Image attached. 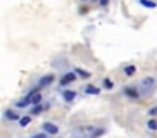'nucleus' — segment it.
Here are the masks:
<instances>
[{
  "instance_id": "obj_10",
  "label": "nucleus",
  "mask_w": 157,
  "mask_h": 138,
  "mask_svg": "<svg viewBox=\"0 0 157 138\" xmlns=\"http://www.w3.org/2000/svg\"><path fill=\"white\" fill-rule=\"evenodd\" d=\"M73 71H75V73L78 74V77H81V79H90V77H91V73L86 71V69H83V67L75 66V67H73Z\"/></svg>"
},
{
  "instance_id": "obj_12",
  "label": "nucleus",
  "mask_w": 157,
  "mask_h": 138,
  "mask_svg": "<svg viewBox=\"0 0 157 138\" xmlns=\"http://www.w3.org/2000/svg\"><path fill=\"white\" fill-rule=\"evenodd\" d=\"M32 121V114H24V116H21V120H19V125H21L22 128H25L27 125H31Z\"/></svg>"
},
{
  "instance_id": "obj_21",
  "label": "nucleus",
  "mask_w": 157,
  "mask_h": 138,
  "mask_svg": "<svg viewBox=\"0 0 157 138\" xmlns=\"http://www.w3.org/2000/svg\"><path fill=\"white\" fill-rule=\"evenodd\" d=\"M79 2H88V0H79Z\"/></svg>"
},
{
  "instance_id": "obj_14",
  "label": "nucleus",
  "mask_w": 157,
  "mask_h": 138,
  "mask_svg": "<svg viewBox=\"0 0 157 138\" xmlns=\"http://www.w3.org/2000/svg\"><path fill=\"white\" fill-rule=\"evenodd\" d=\"M41 103H42V93L37 91V93L32 96V106H34V104H41Z\"/></svg>"
},
{
  "instance_id": "obj_17",
  "label": "nucleus",
  "mask_w": 157,
  "mask_h": 138,
  "mask_svg": "<svg viewBox=\"0 0 157 138\" xmlns=\"http://www.w3.org/2000/svg\"><path fill=\"white\" fill-rule=\"evenodd\" d=\"M98 5L101 7V9H106V7L110 5V0H100V2H98Z\"/></svg>"
},
{
  "instance_id": "obj_1",
  "label": "nucleus",
  "mask_w": 157,
  "mask_h": 138,
  "mask_svg": "<svg viewBox=\"0 0 157 138\" xmlns=\"http://www.w3.org/2000/svg\"><path fill=\"white\" fill-rule=\"evenodd\" d=\"M157 88V79L152 76H145L144 79H140L139 83V89L140 93H142V96H150V94L155 91Z\"/></svg>"
},
{
  "instance_id": "obj_4",
  "label": "nucleus",
  "mask_w": 157,
  "mask_h": 138,
  "mask_svg": "<svg viewBox=\"0 0 157 138\" xmlns=\"http://www.w3.org/2000/svg\"><path fill=\"white\" fill-rule=\"evenodd\" d=\"M54 79H56L54 74H46V76H42L41 79L37 81V88H39V89H44V88L51 86V84L54 83Z\"/></svg>"
},
{
  "instance_id": "obj_5",
  "label": "nucleus",
  "mask_w": 157,
  "mask_h": 138,
  "mask_svg": "<svg viewBox=\"0 0 157 138\" xmlns=\"http://www.w3.org/2000/svg\"><path fill=\"white\" fill-rule=\"evenodd\" d=\"M41 130H42V131H46L48 135H56V133H59L58 125L51 123V121H44V123L41 125Z\"/></svg>"
},
{
  "instance_id": "obj_19",
  "label": "nucleus",
  "mask_w": 157,
  "mask_h": 138,
  "mask_svg": "<svg viewBox=\"0 0 157 138\" xmlns=\"http://www.w3.org/2000/svg\"><path fill=\"white\" fill-rule=\"evenodd\" d=\"M155 114H157V106L149 108V116H155Z\"/></svg>"
},
{
  "instance_id": "obj_11",
  "label": "nucleus",
  "mask_w": 157,
  "mask_h": 138,
  "mask_svg": "<svg viewBox=\"0 0 157 138\" xmlns=\"http://www.w3.org/2000/svg\"><path fill=\"white\" fill-rule=\"evenodd\" d=\"M135 73H137V67L133 66V64H128V66L123 67V74H125L127 77H132Z\"/></svg>"
},
{
  "instance_id": "obj_22",
  "label": "nucleus",
  "mask_w": 157,
  "mask_h": 138,
  "mask_svg": "<svg viewBox=\"0 0 157 138\" xmlns=\"http://www.w3.org/2000/svg\"><path fill=\"white\" fill-rule=\"evenodd\" d=\"M93 2H100V0H93Z\"/></svg>"
},
{
  "instance_id": "obj_13",
  "label": "nucleus",
  "mask_w": 157,
  "mask_h": 138,
  "mask_svg": "<svg viewBox=\"0 0 157 138\" xmlns=\"http://www.w3.org/2000/svg\"><path fill=\"white\" fill-rule=\"evenodd\" d=\"M44 110H46V106H42V103H41V104H34V106H31V114H32V116H36V114H41Z\"/></svg>"
},
{
  "instance_id": "obj_3",
  "label": "nucleus",
  "mask_w": 157,
  "mask_h": 138,
  "mask_svg": "<svg viewBox=\"0 0 157 138\" xmlns=\"http://www.w3.org/2000/svg\"><path fill=\"white\" fill-rule=\"evenodd\" d=\"M122 93L125 94L127 98H132V99H139V98L142 96V93H140L139 86H125Z\"/></svg>"
},
{
  "instance_id": "obj_8",
  "label": "nucleus",
  "mask_w": 157,
  "mask_h": 138,
  "mask_svg": "<svg viewBox=\"0 0 157 138\" xmlns=\"http://www.w3.org/2000/svg\"><path fill=\"white\" fill-rule=\"evenodd\" d=\"M83 91H85V94H88V96H95V94H100V93H101V88L95 86V84H86Z\"/></svg>"
},
{
  "instance_id": "obj_20",
  "label": "nucleus",
  "mask_w": 157,
  "mask_h": 138,
  "mask_svg": "<svg viewBox=\"0 0 157 138\" xmlns=\"http://www.w3.org/2000/svg\"><path fill=\"white\" fill-rule=\"evenodd\" d=\"M31 138H48V133H46V131H42V133H36L34 136H31Z\"/></svg>"
},
{
  "instance_id": "obj_7",
  "label": "nucleus",
  "mask_w": 157,
  "mask_h": 138,
  "mask_svg": "<svg viewBox=\"0 0 157 138\" xmlns=\"http://www.w3.org/2000/svg\"><path fill=\"white\" fill-rule=\"evenodd\" d=\"M4 118H5V120H9V121H19V120H21V114H19L14 108H9V110L4 111Z\"/></svg>"
},
{
  "instance_id": "obj_9",
  "label": "nucleus",
  "mask_w": 157,
  "mask_h": 138,
  "mask_svg": "<svg viewBox=\"0 0 157 138\" xmlns=\"http://www.w3.org/2000/svg\"><path fill=\"white\" fill-rule=\"evenodd\" d=\"M137 3L144 9H150V10L157 9V0H137Z\"/></svg>"
},
{
  "instance_id": "obj_15",
  "label": "nucleus",
  "mask_w": 157,
  "mask_h": 138,
  "mask_svg": "<svg viewBox=\"0 0 157 138\" xmlns=\"http://www.w3.org/2000/svg\"><path fill=\"white\" fill-rule=\"evenodd\" d=\"M147 128L152 131H157V120L155 118H150V120H147Z\"/></svg>"
},
{
  "instance_id": "obj_6",
  "label": "nucleus",
  "mask_w": 157,
  "mask_h": 138,
  "mask_svg": "<svg viewBox=\"0 0 157 138\" xmlns=\"http://www.w3.org/2000/svg\"><path fill=\"white\" fill-rule=\"evenodd\" d=\"M76 94H78L76 91H73V89H68V88L61 91V98L66 101V103H73V101L76 99Z\"/></svg>"
},
{
  "instance_id": "obj_16",
  "label": "nucleus",
  "mask_w": 157,
  "mask_h": 138,
  "mask_svg": "<svg viewBox=\"0 0 157 138\" xmlns=\"http://www.w3.org/2000/svg\"><path fill=\"white\" fill-rule=\"evenodd\" d=\"M113 86H115V84H113V81L110 79V77H105V79H103V88H105V89H113Z\"/></svg>"
},
{
  "instance_id": "obj_18",
  "label": "nucleus",
  "mask_w": 157,
  "mask_h": 138,
  "mask_svg": "<svg viewBox=\"0 0 157 138\" xmlns=\"http://www.w3.org/2000/svg\"><path fill=\"white\" fill-rule=\"evenodd\" d=\"M103 133H105V130H95V131L91 133V136H93V138H96V136H101Z\"/></svg>"
},
{
  "instance_id": "obj_23",
  "label": "nucleus",
  "mask_w": 157,
  "mask_h": 138,
  "mask_svg": "<svg viewBox=\"0 0 157 138\" xmlns=\"http://www.w3.org/2000/svg\"><path fill=\"white\" fill-rule=\"evenodd\" d=\"M48 138H49V136H48Z\"/></svg>"
},
{
  "instance_id": "obj_2",
  "label": "nucleus",
  "mask_w": 157,
  "mask_h": 138,
  "mask_svg": "<svg viewBox=\"0 0 157 138\" xmlns=\"http://www.w3.org/2000/svg\"><path fill=\"white\" fill-rule=\"evenodd\" d=\"M76 79H78V74H76L75 71H68V73H64V74L61 76V79H59V86L66 88L68 84L75 83Z\"/></svg>"
}]
</instances>
